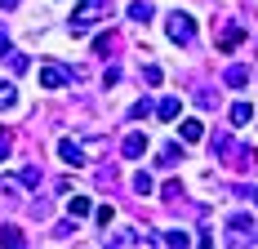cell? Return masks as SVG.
<instances>
[{
  "label": "cell",
  "mask_w": 258,
  "mask_h": 249,
  "mask_svg": "<svg viewBox=\"0 0 258 249\" xmlns=\"http://www.w3.org/2000/svg\"><path fill=\"white\" fill-rule=\"evenodd\" d=\"M107 0H80L76 9H72V36H80V31H89V27H98L107 18Z\"/></svg>",
  "instance_id": "cell-1"
},
{
  "label": "cell",
  "mask_w": 258,
  "mask_h": 249,
  "mask_svg": "<svg viewBox=\"0 0 258 249\" xmlns=\"http://www.w3.org/2000/svg\"><path fill=\"white\" fill-rule=\"evenodd\" d=\"M165 36H169L174 45H196V18H191L187 9L165 14Z\"/></svg>",
  "instance_id": "cell-2"
},
{
  "label": "cell",
  "mask_w": 258,
  "mask_h": 249,
  "mask_svg": "<svg viewBox=\"0 0 258 249\" xmlns=\"http://www.w3.org/2000/svg\"><path fill=\"white\" fill-rule=\"evenodd\" d=\"M72 76H76V72L58 67V63H45V67H40V89H62V85H67Z\"/></svg>",
  "instance_id": "cell-3"
},
{
  "label": "cell",
  "mask_w": 258,
  "mask_h": 249,
  "mask_svg": "<svg viewBox=\"0 0 258 249\" xmlns=\"http://www.w3.org/2000/svg\"><path fill=\"white\" fill-rule=\"evenodd\" d=\"M58 156H62L67 165H85V147H80L76 138H62V143H58Z\"/></svg>",
  "instance_id": "cell-4"
},
{
  "label": "cell",
  "mask_w": 258,
  "mask_h": 249,
  "mask_svg": "<svg viewBox=\"0 0 258 249\" xmlns=\"http://www.w3.org/2000/svg\"><path fill=\"white\" fill-rule=\"evenodd\" d=\"M120 151H125V160H138V156L147 151V134H129V138H125V147H120Z\"/></svg>",
  "instance_id": "cell-5"
},
{
  "label": "cell",
  "mask_w": 258,
  "mask_h": 249,
  "mask_svg": "<svg viewBox=\"0 0 258 249\" xmlns=\"http://www.w3.org/2000/svg\"><path fill=\"white\" fill-rule=\"evenodd\" d=\"M14 107H18V85L0 80V111H14Z\"/></svg>",
  "instance_id": "cell-6"
},
{
  "label": "cell",
  "mask_w": 258,
  "mask_h": 249,
  "mask_svg": "<svg viewBox=\"0 0 258 249\" xmlns=\"http://www.w3.org/2000/svg\"><path fill=\"white\" fill-rule=\"evenodd\" d=\"M178 134H182V143H201L205 138V120H182Z\"/></svg>",
  "instance_id": "cell-7"
},
{
  "label": "cell",
  "mask_w": 258,
  "mask_h": 249,
  "mask_svg": "<svg viewBox=\"0 0 258 249\" xmlns=\"http://www.w3.org/2000/svg\"><path fill=\"white\" fill-rule=\"evenodd\" d=\"M178 160H182V147H178V143H165V147H160V160H156V165H160V169H174Z\"/></svg>",
  "instance_id": "cell-8"
},
{
  "label": "cell",
  "mask_w": 258,
  "mask_h": 249,
  "mask_svg": "<svg viewBox=\"0 0 258 249\" xmlns=\"http://www.w3.org/2000/svg\"><path fill=\"white\" fill-rule=\"evenodd\" d=\"M178 111H182L178 98H160L156 102V116H160V120H178Z\"/></svg>",
  "instance_id": "cell-9"
},
{
  "label": "cell",
  "mask_w": 258,
  "mask_h": 249,
  "mask_svg": "<svg viewBox=\"0 0 258 249\" xmlns=\"http://www.w3.org/2000/svg\"><path fill=\"white\" fill-rule=\"evenodd\" d=\"M129 18H134L138 27H147L152 23V5H147V0H134V5H129Z\"/></svg>",
  "instance_id": "cell-10"
},
{
  "label": "cell",
  "mask_w": 258,
  "mask_h": 249,
  "mask_svg": "<svg viewBox=\"0 0 258 249\" xmlns=\"http://www.w3.org/2000/svg\"><path fill=\"white\" fill-rule=\"evenodd\" d=\"M107 245H147V236L143 231H116V236H107Z\"/></svg>",
  "instance_id": "cell-11"
},
{
  "label": "cell",
  "mask_w": 258,
  "mask_h": 249,
  "mask_svg": "<svg viewBox=\"0 0 258 249\" xmlns=\"http://www.w3.org/2000/svg\"><path fill=\"white\" fill-rule=\"evenodd\" d=\"M227 85H232V89H240V85H249V67H245V63H236V67H227Z\"/></svg>",
  "instance_id": "cell-12"
},
{
  "label": "cell",
  "mask_w": 258,
  "mask_h": 249,
  "mask_svg": "<svg viewBox=\"0 0 258 249\" xmlns=\"http://www.w3.org/2000/svg\"><path fill=\"white\" fill-rule=\"evenodd\" d=\"M134 192H138V196H152V192H156V178L138 169V174H134Z\"/></svg>",
  "instance_id": "cell-13"
},
{
  "label": "cell",
  "mask_w": 258,
  "mask_h": 249,
  "mask_svg": "<svg viewBox=\"0 0 258 249\" xmlns=\"http://www.w3.org/2000/svg\"><path fill=\"white\" fill-rule=\"evenodd\" d=\"M249 120H254V107H249V102H236L232 107V125L240 129V125H249Z\"/></svg>",
  "instance_id": "cell-14"
},
{
  "label": "cell",
  "mask_w": 258,
  "mask_h": 249,
  "mask_svg": "<svg viewBox=\"0 0 258 249\" xmlns=\"http://www.w3.org/2000/svg\"><path fill=\"white\" fill-rule=\"evenodd\" d=\"M156 240H160V245H191V236H187V231H160V236H156Z\"/></svg>",
  "instance_id": "cell-15"
},
{
  "label": "cell",
  "mask_w": 258,
  "mask_h": 249,
  "mask_svg": "<svg viewBox=\"0 0 258 249\" xmlns=\"http://www.w3.org/2000/svg\"><path fill=\"white\" fill-rule=\"evenodd\" d=\"M67 214H72V218H85V214H89V196H72L67 200Z\"/></svg>",
  "instance_id": "cell-16"
},
{
  "label": "cell",
  "mask_w": 258,
  "mask_h": 249,
  "mask_svg": "<svg viewBox=\"0 0 258 249\" xmlns=\"http://www.w3.org/2000/svg\"><path fill=\"white\" fill-rule=\"evenodd\" d=\"M18 187H23V182H14V178H0V196H5V200H18Z\"/></svg>",
  "instance_id": "cell-17"
},
{
  "label": "cell",
  "mask_w": 258,
  "mask_h": 249,
  "mask_svg": "<svg viewBox=\"0 0 258 249\" xmlns=\"http://www.w3.org/2000/svg\"><path fill=\"white\" fill-rule=\"evenodd\" d=\"M0 240H5V245H23V231H18V227H0Z\"/></svg>",
  "instance_id": "cell-18"
},
{
  "label": "cell",
  "mask_w": 258,
  "mask_h": 249,
  "mask_svg": "<svg viewBox=\"0 0 258 249\" xmlns=\"http://www.w3.org/2000/svg\"><path fill=\"white\" fill-rule=\"evenodd\" d=\"M5 58H9V67H14V72H27V67H31V63H27V53H14V49H9Z\"/></svg>",
  "instance_id": "cell-19"
},
{
  "label": "cell",
  "mask_w": 258,
  "mask_h": 249,
  "mask_svg": "<svg viewBox=\"0 0 258 249\" xmlns=\"http://www.w3.org/2000/svg\"><path fill=\"white\" fill-rule=\"evenodd\" d=\"M227 227H232V231H254V218H245V214H236V218H232Z\"/></svg>",
  "instance_id": "cell-20"
},
{
  "label": "cell",
  "mask_w": 258,
  "mask_h": 249,
  "mask_svg": "<svg viewBox=\"0 0 258 249\" xmlns=\"http://www.w3.org/2000/svg\"><path fill=\"white\" fill-rule=\"evenodd\" d=\"M9 151H14V138H9V134L0 129V160H9Z\"/></svg>",
  "instance_id": "cell-21"
},
{
  "label": "cell",
  "mask_w": 258,
  "mask_h": 249,
  "mask_svg": "<svg viewBox=\"0 0 258 249\" xmlns=\"http://www.w3.org/2000/svg\"><path fill=\"white\" fill-rule=\"evenodd\" d=\"M18 182H23V187H36V182H40V169H23V178H18Z\"/></svg>",
  "instance_id": "cell-22"
},
{
  "label": "cell",
  "mask_w": 258,
  "mask_h": 249,
  "mask_svg": "<svg viewBox=\"0 0 258 249\" xmlns=\"http://www.w3.org/2000/svg\"><path fill=\"white\" fill-rule=\"evenodd\" d=\"M147 111H152V102H134V107H129V116H134V120H143Z\"/></svg>",
  "instance_id": "cell-23"
},
{
  "label": "cell",
  "mask_w": 258,
  "mask_h": 249,
  "mask_svg": "<svg viewBox=\"0 0 258 249\" xmlns=\"http://www.w3.org/2000/svg\"><path fill=\"white\" fill-rule=\"evenodd\" d=\"M9 49H14V45H9V27L0 23V58H5V53H9Z\"/></svg>",
  "instance_id": "cell-24"
},
{
  "label": "cell",
  "mask_w": 258,
  "mask_h": 249,
  "mask_svg": "<svg viewBox=\"0 0 258 249\" xmlns=\"http://www.w3.org/2000/svg\"><path fill=\"white\" fill-rule=\"evenodd\" d=\"M143 80L147 85H160V67H143Z\"/></svg>",
  "instance_id": "cell-25"
},
{
  "label": "cell",
  "mask_w": 258,
  "mask_h": 249,
  "mask_svg": "<svg viewBox=\"0 0 258 249\" xmlns=\"http://www.w3.org/2000/svg\"><path fill=\"white\" fill-rule=\"evenodd\" d=\"M14 5H18V0H5V9H14Z\"/></svg>",
  "instance_id": "cell-26"
},
{
  "label": "cell",
  "mask_w": 258,
  "mask_h": 249,
  "mask_svg": "<svg viewBox=\"0 0 258 249\" xmlns=\"http://www.w3.org/2000/svg\"><path fill=\"white\" fill-rule=\"evenodd\" d=\"M254 205H258V187H254Z\"/></svg>",
  "instance_id": "cell-27"
}]
</instances>
